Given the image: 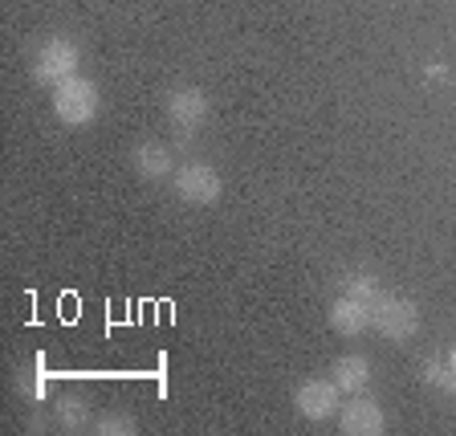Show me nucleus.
Listing matches in <instances>:
<instances>
[{
    "label": "nucleus",
    "mask_w": 456,
    "mask_h": 436,
    "mask_svg": "<svg viewBox=\"0 0 456 436\" xmlns=\"http://www.w3.org/2000/svg\"><path fill=\"white\" fill-rule=\"evenodd\" d=\"M102 111V95H98L94 78H66L61 86H53V114L61 127H90Z\"/></svg>",
    "instance_id": "1"
},
{
    "label": "nucleus",
    "mask_w": 456,
    "mask_h": 436,
    "mask_svg": "<svg viewBox=\"0 0 456 436\" xmlns=\"http://www.w3.org/2000/svg\"><path fill=\"white\" fill-rule=\"evenodd\" d=\"M370 331H379L387 342H408L419 331V306L411 298L379 294L370 302Z\"/></svg>",
    "instance_id": "2"
},
{
    "label": "nucleus",
    "mask_w": 456,
    "mask_h": 436,
    "mask_svg": "<svg viewBox=\"0 0 456 436\" xmlns=\"http://www.w3.org/2000/svg\"><path fill=\"white\" fill-rule=\"evenodd\" d=\"M171 188H175V196H180L183 204H191V209H212L220 200V192H224V180H220V171L212 168V163L191 160L171 176Z\"/></svg>",
    "instance_id": "3"
},
{
    "label": "nucleus",
    "mask_w": 456,
    "mask_h": 436,
    "mask_svg": "<svg viewBox=\"0 0 456 436\" xmlns=\"http://www.w3.org/2000/svg\"><path fill=\"white\" fill-rule=\"evenodd\" d=\"M77 66H82V49L69 37H49L45 45L37 49V57H33V82L61 86L66 78L77 74Z\"/></svg>",
    "instance_id": "4"
},
{
    "label": "nucleus",
    "mask_w": 456,
    "mask_h": 436,
    "mask_svg": "<svg viewBox=\"0 0 456 436\" xmlns=\"http://www.w3.org/2000/svg\"><path fill=\"white\" fill-rule=\"evenodd\" d=\"M163 114H167V123L180 135H191L208 123V95L200 86H175L163 98Z\"/></svg>",
    "instance_id": "5"
},
{
    "label": "nucleus",
    "mask_w": 456,
    "mask_h": 436,
    "mask_svg": "<svg viewBox=\"0 0 456 436\" xmlns=\"http://www.w3.org/2000/svg\"><path fill=\"white\" fill-rule=\"evenodd\" d=\"M294 408L302 420H314V424H322V420L338 416L342 408V391L334 380H305L302 388L294 391Z\"/></svg>",
    "instance_id": "6"
},
{
    "label": "nucleus",
    "mask_w": 456,
    "mask_h": 436,
    "mask_svg": "<svg viewBox=\"0 0 456 436\" xmlns=\"http://www.w3.org/2000/svg\"><path fill=\"white\" fill-rule=\"evenodd\" d=\"M338 432L342 436H383L387 432V416L370 396H351L338 408Z\"/></svg>",
    "instance_id": "7"
},
{
    "label": "nucleus",
    "mask_w": 456,
    "mask_h": 436,
    "mask_svg": "<svg viewBox=\"0 0 456 436\" xmlns=\"http://www.w3.org/2000/svg\"><path fill=\"white\" fill-rule=\"evenodd\" d=\"M131 163L134 171H139L142 180H167V176H175V163H171V147L159 139H142L139 147L131 152Z\"/></svg>",
    "instance_id": "8"
},
{
    "label": "nucleus",
    "mask_w": 456,
    "mask_h": 436,
    "mask_svg": "<svg viewBox=\"0 0 456 436\" xmlns=\"http://www.w3.org/2000/svg\"><path fill=\"white\" fill-rule=\"evenodd\" d=\"M330 326H334L338 334H346V339H354V334L370 331V302L342 294L338 302L330 306Z\"/></svg>",
    "instance_id": "9"
},
{
    "label": "nucleus",
    "mask_w": 456,
    "mask_h": 436,
    "mask_svg": "<svg viewBox=\"0 0 456 436\" xmlns=\"http://www.w3.org/2000/svg\"><path fill=\"white\" fill-rule=\"evenodd\" d=\"M330 380L338 383V391L359 396V391H367V383H370V363L362 359V355H342V359H334Z\"/></svg>",
    "instance_id": "10"
},
{
    "label": "nucleus",
    "mask_w": 456,
    "mask_h": 436,
    "mask_svg": "<svg viewBox=\"0 0 456 436\" xmlns=\"http://www.w3.org/2000/svg\"><path fill=\"white\" fill-rule=\"evenodd\" d=\"M57 424L69 428V432L86 428V424H90V404H86L82 396H61V399H57Z\"/></svg>",
    "instance_id": "11"
},
{
    "label": "nucleus",
    "mask_w": 456,
    "mask_h": 436,
    "mask_svg": "<svg viewBox=\"0 0 456 436\" xmlns=\"http://www.w3.org/2000/svg\"><path fill=\"white\" fill-rule=\"evenodd\" d=\"M342 294L351 298H362V302H375V298L383 294L379 282H375V274H367V269H351V274H342Z\"/></svg>",
    "instance_id": "12"
},
{
    "label": "nucleus",
    "mask_w": 456,
    "mask_h": 436,
    "mask_svg": "<svg viewBox=\"0 0 456 436\" xmlns=\"http://www.w3.org/2000/svg\"><path fill=\"white\" fill-rule=\"evenodd\" d=\"M424 383L452 396V391H456V371H452V363H448V355H444V359H428L424 363Z\"/></svg>",
    "instance_id": "13"
},
{
    "label": "nucleus",
    "mask_w": 456,
    "mask_h": 436,
    "mask_svg": "<svg viewBox=\"0 0 456 436\" xmlns=\"http://www.w3.org/2000/svg\"><path fill=\"white\" fill-rule=\"evenodd\" d=\"M94 432L98 436H134L139 432V420L126 416V412H106V416L94 424Z\"/></svg>",
    "instance_id": "14"
},
{
    "label": "nucleus",
    "mask_w": 456,
    "mask_h": 436,
    "mask_svg": "<svg viewBox=\"0 0 456 436\" xmlns=\"http://www.w3.org/2000/svg\"><path fill=\"white\" fill-rule=\"evenodd\" d=\"M41 383H45V375H41V359H37L33 367L25 371V388H28V396H41Z\"/></svg>",
    "instance_id": "15"
},
{
    "label": "nucleus",
    "mask_w": 456,
    "mask_h": 436,
    "mask_svg": "<svg viewBox=\"0 0 456 436\" xmlns=\"http://www.w3.org/2000/svg\"><path fill=\"white\" fill-rule=\"evenodd\" d=\"M448 363H452V371H456V351H448Z\"/></svg>",
    "instance_id": "16"
}]
</instances>
